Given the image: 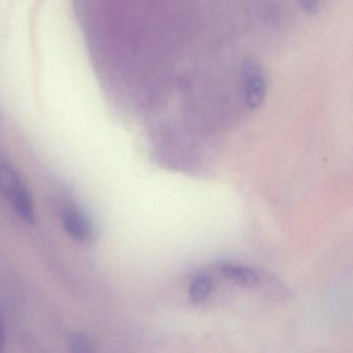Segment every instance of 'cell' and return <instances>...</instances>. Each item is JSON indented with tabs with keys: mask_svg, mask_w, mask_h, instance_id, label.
I'll return each instance as SVG.
<instances>
[{
	"mask_svg": "<svg viewBox=\"0 0 353 353\" xmlns=\"http://www.w3.org/2000/svg\"><path fill=\"white\" fill-rule=\"evenodd\" d=\"M214 290V278L210 272H201L194 278L190 286V297L194 303H203Z\"/></svg>",
	"mask_w": 353,
	"mask_h": 353,
	"instance_id": "5b68a950",
	"label": "cell"
},
{
	"mask_svg": "<svg viewBox=\"0 0 353 353\" xmlns=\"http://www.w3.org/2000/svg\"><path fill=\"white\" fill-rule=\"evenodd\" d=\"M243 99L250 108H258L265 98L268 88L263 70L251 59L243 63Z\"/></svg>",
	"mask_w": 353,
	"mask_h": 353,
	"instance_id": "3957f363",
	"label": "cell"
},
{
	"mask_svg": "<svg viewBox=\"0 0 353 353\" xmlns=\"http://www.w3.org/2000/svg\"><path fill=\"white\" fill-rule=\"evenodd\" d=\"M6 348V330L3 316L0 314V353H5Z\"/></svg>",
	"mask_w": 353,
	"mask_h": 353,
	"instance_id": "52a82bcc",
	"label": "cell"
},
{
	"mask_svg": "<svg viewBox=\"0 0 353 353\" xmlns=\"http://www.w3.org/2000/svg\"><path fill=\"white\" fill-rule=\"evenodd\" d=\"M70 353H98L96 345L83 332H73L69 336Z\"/></svg>",
	"mask_w": 353,
	"mask_h": 353,
	"instance_id": "8992f818",
	"label": "cell"
},
{
	"mask_svg": "<svg viewBox=\"0 0 353 353\" xmlns=\"http://www.w3.org/2000/svg\"><path fill=\"white\" fill-rule=\"evenodd\" d=\"M212 274L223 276L226 280L232 281L235 284L252 287V288L259 286L263 282V278L258 270L234 263V262H218L214 265Z\"/></svg>",
	"mask_w": 353,
	"mask_h": 353,
	"instance_id": "277c9868",
	"label": "cell"
},
{
	"mask_svg": "<svg viewBox=\"0 0 353 353\" xmlns=\"http://www.w3.org/2000/svg\"><path fill=\"white\" fill-rule=\"evenodd\" d=\"M0 194L11 204L14 212L24 221L34 224V201L30 190L11 162L0 154Z\"/></svg>",
	"mask_w": 353,
	"mask_h": 353,
	"instance_id": "6da1fadb",
	"label": "cell"
},
{
	"mask_svg": "<svg viewBox=\"0 0 353 353\" xmlns=\"http://www.w3.org/2000/svg\"><path fill=\"white\" fill-rule=\"evenodd\" d=\"M61 221L67 234L80 243L94 241L96 231L88 216L75 204H67L61 210Z\"/></svg>",
	"mask_w": 353,
	"mask_h": 353,
	"instance_id": "7a4b0ae2",
	"label": "cell"
}]
</instances>
